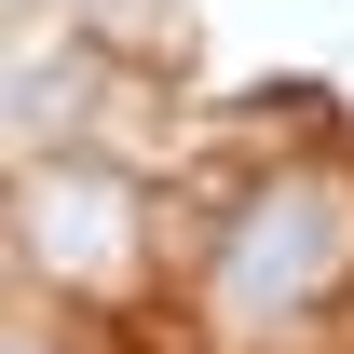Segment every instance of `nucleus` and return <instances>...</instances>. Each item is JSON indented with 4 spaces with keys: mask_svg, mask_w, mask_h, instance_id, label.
Segmentation results:
<instances>
[{
    "mask_svg": "<svg viewBox=\"0 0 354 354\" xmlns=\"http://www.w3.org/2000/svg\"><path fill=\"white\" fill-rule=\"evenodd\" d=\"M150 232H136V177L109 164H28L14 177V272H55V300H123Z\"/></svg>",
    "mask_w": 354,
    "mask_h": 354,
    "instance_id": "nucleus-2",
    "label": "nucleus"
},
{
    "mask_svg": "<svg viewBox=\"0 0 354 354\" xmlns=\"http://www.w3.org/2000/svg\"><path fill=\"white\" fill-rule=\"evenodd\" d=\"M354 272V177H272L218 232V313L232 327H286Z\"/></svg>",
    "mask_w": 354,
    "mask_h": 354,
    "instance_id": "nucleus-1",
    "label": "nucleus"
}]
</instances>
